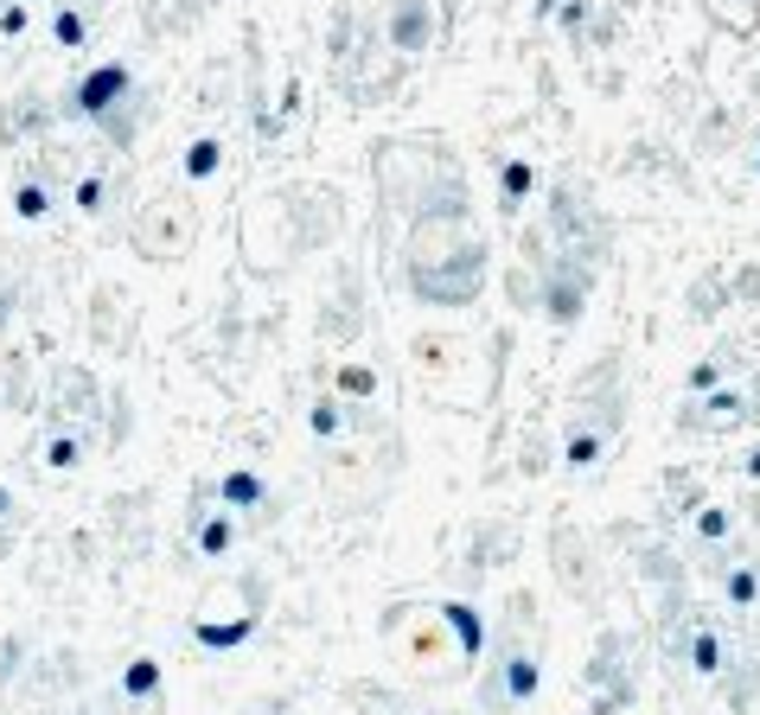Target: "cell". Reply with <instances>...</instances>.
I'll use <instances>...</instances> for the list:
<instances>
[{
    "label": "cell",
    "mask_w": 760,
    "mask_h": 715,
    "mask_svg": "<svg viewBox=\"0 0 760 715\" xmlns=\"http://www.w3.org/2000/svg\"><path fill=\"white\" fill-rule=\"evenodd\" d=\"M243 633H250V620H237V626H205L198 639H205V645H237Z\"/></svg>",
    "instance_id": "8992f818"
},
{
    "label": "cell",
    "mask_w": 760,
    "mask_h": 715,
    "mask_svg": "<svg viewBox=\"0 0 760 715\" xmlns=\"http://www.w3.org/2000/svg\"><path fill=\"white\" fill-rule=\"evenodd\" d=\"M441 613H448V626H454L460 633V645H467V658H480V645H486V626H480V613H473V607H441Z\"/></svg>",
    "instance_id": "7a4b0ae2"
},
{
    "label": "cell",
    "mask_w": 760,
    "mask_h": 715,
    "mask_svg": "<svg viewBox=\"0 0 760 715\" xmlns=\"http://www.w3.org/2000/svg\"><path fill=\"white\" fill-rule=\"evenodd\" d=\"M122 83H128V71H122V65L96 71L90 83H83V90H77V109H83V115H103V109L115 103V90H122Z\"/></svg>",
    "instance_id": "6da1fadb"
},
{
    "label": "cell",
    "mask_w": 760,
    "mask_h": 715,
    "mask_svg": "<svg viewBox=\"0 0 760 715\" xmlns=\"http://www.w3.org/2000/svg\"><path fill=\"white\" fill-rule=\"evenodd\" d=\"M531 186V166H505V192H511V198H518V192Z\"/></svg>",
    "instance_id": "30bf717a"
},
{
    "label": "cell",
    "mask_w": 760,
    "mask_h": 715,
    "mask_svg": "<svg viewBox=\"0 0 760 715\" xmlns=\"http://www.w3.org/2000/svg\"><path fill=\"white\" fill-rule=\"evenodd\" d=\"M122 683H128V696H153V690H160V665H148V658H141V665H135Z\"/></svg>",
    "instance_id": "3957f363"
},
{
    "label": "cell",
    "mask_w": 760,
    "mask_h": 715,
    "mask_svg": "<svg viewBox=\"0 0 760 715\" xmlns=\"http://www.w3.org/2000/svg\"><path fill=\"white\" fill-rule=\"evenodd\" d=\"M728 595H735V601H755V575H748V568H741V575H728Z\"/></svg>",
    "instance_id": "9c48e42d"
},
{
    "label": "cell",
    "mask_w": 760,
    "mask_h": 715,
    "mask_svg": "<svg viewBox=\"0 0 760 715\" xmlns=\"http://www.w3.org/2000/svg\"><path fill=\"white\" fill-rule=\"evenodd\" d=\"M690 658H696V671H723V645L710 639V633H696V645H690Z\"/></svg>",
    "instance_id": "5b68a950"
},
{
    "label": "cell",
    "mask_w": 760,
    "mask_h": 715,
    "mask_svg": "<svg viewBox=\"0 0 760 715\" xmlns=\"http://www.w3.org/2000/svg\"><path fill=\"white\" fill-rule=\"evenodd\" d=\"M531 690H537V665L518 658V665H511V696H531Z\"/></svg>",
    "instance_id": "52a82bcc"
},
{
    "label": "cell",
    "mask_w": 760,
    "mask_h": 715,
    "mask_svg": "<svg viewBox=\"0 0 760 715\" xmlns=\"http://www.w3.org/2000/svg\"><path fill=\"white\" fill-rule=\"evenodd\" d=\"M224 498H230V505H256V498H263V486H256L250 473H230V480H224Z\"/></svg>",
    "instance_id": "277c9868"
},
{
    "label": "cell",
    "mask_w": 760,
    "mask_h": 715,
    "mask_svg": "<svg viewBox=\"0 0 760 715\" xmlns=\"http://www.w3.org/2000/svg\"><path fill=\"white\" fill-rule=\"evenodd\" d=\"M186 166H192V173H211V166H218V148H211V141H198Z\"/></svg>",
    "instance_id": "ba28073f"
}]
</instances>
